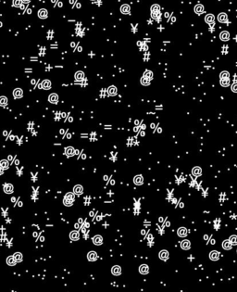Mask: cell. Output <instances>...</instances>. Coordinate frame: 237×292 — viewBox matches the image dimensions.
<instances>
[{"mask_svg": "<svg viewBox=\"0 0 237 292\" xmlns=\"http://www.w3.org/2000/svg\"><path fill=\"white\" fill-rule=\"evenodd\" d=\"M93 243H94V245H96V246H100V245H102V243H103V237L101 236H99V235H96V236H94V238H93Z\"/></svg>", "mask_w": 237, "mask_h": 292, "instance_id": "cell-1", "label": "cell"}, {"mask_svg": "<svg viewBox=\"0 0 237 292\" xmlns=\"http://www.w3.org/2000/svg\"><path fill=\"white\" fill-rule=\"evenodd\" d=\"M48 100H49V102L52 103V104H57L58 101H59V96L57 95V94H55V93H53V94H51V95L49 96Z\"/></svg>", "mask_w": 237, "mask_h": 292, "instance_id": "cell-2", "label": "cell"}, {"mask_svg": "<svg viewBox=\"0 0 237 292\" xmlns=\"http://www.w3.org/2000/svg\"><path fill=\"white\" fill-rule=\"evenodd\" d=\"M158 256H159V259L162 260V261H167L169 259V252L165 249L161 250L158 254Z\"/></svg>", "mask_w": 237, "mask_h": 292, "instance_id": "cell-3", "label": "cell"}, {"mask_svg": "<svg viewBox=\"0 0 237 292\" xmlns=\"http://www.w3.org/2000/svg\"><path fill=\"white\" fill-rule=\"evenodd\" d=\"M133 183H134L135 184H137V185H141V184H143L144 183V178L142 175H136V176L133 178Z\"/></svg>", "mask_w": 237, "mask_h": 292, "instance_id": "cell-4", "label": "cell"}, {"mask_svg": "<svg viewBox=\"0 0 237 292\" xmlns=\"http://www.w3.org/2000/svg\"><path fill=\"white\" fill-rule=\"evenodd\" d=\"M111 273H112L113 275H120L121 274V268L119 265H115L111 269Z\"/></svg>", "mask_w": 237, "mask_h": 292, "instance_id": "cell-5", "label": "cell"}, {"mask_svg": "<svg viewBox=\"0 0 237 292\" xmlns=\"http://www.w3.org/2000/svg\"><path fill=\"white\" fill-rule=\"evenodd\" d=\"M13 96H14L15 98H21L23 96V91L21 88H16V89L13 91Z\"/></svg>", "mask_w": 237, "mask_h": 292, "instance_id": "cell-6", "label": "cell"}, {"mask_svg": "<svg viewBox=\"0 0 237 292\" xmlns=\"http://www.w3.org/2000/svg\"><path fill=\"white\" fill-rule=\"evenodd\" d=\"M87 259L89 260L90 261H96L97 259V254L95 251H90L88 255H87Z\"/></svg>", "mask_w": 237, "mask_h": 292, "instance_id": "cell-7", "label": "cell"}, {"mask_svg": "<svg viewBox=\"0 0 237 292\" xmlns=\"http://www.w3.org/2000/svg\"><path fill=\"white\" fill-rule=\"evenodd\" d=\"M79 237H80V234H79V232H78V231H72V232H71V234H69V238H71V239H72V240H73V241H76V240H78V239H79Z\"/></svg>", "mask_w": 237, "mask_h": 292, "instance_id": "cell-8", "label": "cell"}, {"mask_svg": "<svg viewBox=\"0 0 237 292\" xmlns=\"http://www.w3.org/2000/svg\"><path fill=\"white\" fill-rule=\"evenodd\" d=\"M219 253L217 250H213L209 253V258H210V260H212V261H218V260H219Z\"/></svg>", "mask_w": 237, "mask_h": 292, "instance_id": "cell-9", "label": "cell"}, {"mask_svg": "<svg viewBox=\"0 0 237 292\" xmlns=\"http://www.w3.org/2000/svg\"><path fill=\"white\" fill-rule=\"evenodd\" d=\"M181 247H182V249H185V250H187V249H189L190 248H191V243H190V241H189V240L185 239V240L182 241Z\"/></svg>", "mask_w": 237, "mask_h": 292, "instance_id": "cell-10", "label": "cell"}, {"mask_svg": "<svg viewBox=\"0 0 237 292\" xmlns=\"http://www.w3.org/2000/svg\"><path fill=\"white\" fill-rule=\"evenodd\" d=\"M139 272H140V274H147L148 272H149V268H148V266L146 264H142V265L139 267Z\"/></svg>", "mask_w": 237, "mask_h": 292, "instance_id": "cell-11", "label": "cell"}, {"mask_svg": "<svg viewBox=\"0 0 237 292\" xmlns=\"http://www.w3.org/2000/svg\"><path fill=\"white\" fill-rule=\"evenodd\" d=\"M177 234L181 237H185L186 235H187V230H186L185 227H180L178 229V231H177Z\"/></svg>", "mask_w": 237, "mask_h": 292, "instance_id": "cell-12", "label": "cell"}, {"mask_svg": "<svg viewBox=\"0 0 237 292\" xmlns=\"http://www.w3.org/2000/svg\"><path fill=\"white\" fill-rule=\"evenodd\" d=\"M13 190H14V188H13L12 184H7L4 185V192L7 193V194H11L13 192Z\"/></svg>", "mask_w": 237, "mask_h": 292, "instance_id": "cell-13", "label": "cell"}, {"mask_svg": "<svg viewBox=\"0 0 237 292\" xmlns=\"http://www.w3.org/2000/svg\"><path fill=\"white\" fill-rule=\"evenodd\" d=\"M73 192H74V194L81 195L82 192H83V187H82L81 184H77V185H75V187H74Z\"/></svg>", "mask_w": 237, "mask_h": 292, "instance_id": "cell-14", "label": "cell"}, {"mask_svg": "<svg viewBox=\"0 0 237 292\" xmlns=\"http://www.w3.org/2000/svg\"><path fill=\"white\" fill-rule=\"evenodd\" d=\"M7 263H8V265H9V266H14V265L17 263V261L15 260L14 256H8V258H7Z\"/></svg>", "mask_w": 237, "mask_h": 292, "instance_id": "cell-15", "label": "cell"}, {"mask_svg": "<svg viewBox=\"0 0 237 292\" xmlns=\"http://www.w3.org/2000/svg\"><path fill=\"white\" fill-rule=\"evenodd\" d=\"M42 87L45 90H48L51 88V82L49 80H44L42 83Z\"/></svg>", "mask_w": 237, "mask_h": 292, "instance_id": "cell-16", "label": "cell"}, {"mask_svg": "<svg viewBox=\"0 0 237 292\" xmlns=\"http://www.w3.org/2000/svg\"><path fill=\"white\" fill-rule=\"evenodd\" d=\"M219 38L221 39L222 41H228L230 39V33L227 31L222 32V33L219 34Z\"/></svg>", "mask_w": 237, "mask_h": 292, "instance_id": "cell-17", "label": "cell"}, {"mask_svg": "<svg viewBox=\"0 0 237 292\" xmlns=\"http://www.w3.org/2000/svg\"><path fill=\"white\" fill-rule=\"evenodd\" d=\"M232 244L231 243V241L230 240H224L223 242H222V248L224 249H226V250H229V249H232Z\"/></svg>", "mask_w": 237, "mask_h": 292, "instance_id": "cell-18", "label": "cell"}, {"mask_svg": "<svg viewBox=\"0 0 237 292\" xmlns=\"http://www.w3.org/2000/svg\"><path fill=\"white\" fill-rule=\"evenodd\" d=\"M194 12L196 13V14H202V13L204 12V7L202 5H200V4H198V5H196V7H194Z\"/></svg>", "mask_w": 237, "mask_h": 292, "instance_id": "cell-19", "label": "cell"}, {"mask_svg": "<svg viewBox=\"0 0 237 292\" xmlns=\"http://www.w3.org/2000/svg\"><path fill=\"white\" fill-rule=\"evenodd\" d=\"M227 19H228V17H227V15L225 13H220V14H219V16H218V20H219V22H226Z\"/></svg>", "mask_w": 237, "mask_h": 292, "instance_id": "cell-20", "label": "cell"}, {"mask_svg": "<svg viewBox=\"0 0 237 292\" xmlns=\"http://www.w3.org/2000/svg\"><path fill=\"white\" fill-rule=\"evenodd\" d=\"M107 92H108V94H109L110 96H115L117 94V88H116L114 85H111V86L108 87Z\"/></svg>", "mask_w": 237, "mask_h": 292, "instance_id": "cell-21", "label": "cell"}, {"mask_svg": "<svg viewBox=\"0 0 237 292\" xmlns=\"http://www.w3.org/2000/svg\"><path fill=\"white\" fill-rule=\"evenodd\" d=\"M202 174V170L200 167H194L193 169V174L194 176H200Z\"/></svg>", "mask_w": 237, "mask_h": 292, "instance_id": "cell-22", "label": "cell"}, {"mask_svg": "<svg viewBox=\"0 0 237 292\" xmlns=\"http://www.w3.org/2000/svg\"><path fill=\"white\" fill-rule=\"evenodd\" d=\"M74 153H75V150H74L73 148H72V147H69V148H67L66 149V155L67 156H73Z\"/></svg>", "mask_w": 237, "mask_h": 292, "instance_id": "cell-23", "label": "cell"}, {"mask_svg": "<svg viewBox=\"0 0 237 292\" xmlns=\"http://www.w3.org/2000/svg\"><path fill=\"white\" fill-rule=\"evenodd\" d=\"M13 256H14L15 260L17 261V262H21V261H22V254H21V252H15V254H14Z\"/></svg>", "mask_w": 237, "mask_h": 292, "instance_id": "cell-24", "label": "cell"}, {"mask_svg": "<svg viewBox=\"0 0 237 292\" xmlns=\"http://www.w3.org/2000/svg\"><path fill=\"white\" fill-rule=\"evenodd\" d=\"M38 16L42 19L46 18V17H47V11H46V9H44V8L43 9H40L38 12Z\"/></svg>", "mask_w": 237, "mask_h": 292, "instance_id": "cell-25", "label": "cell"}, {"mask_svg": "<svg viewBox=\"0 0 237 292\" xmlns=\"http://www.w3.org/2000/svg\"><path fill=\"white\" fill-rule=\"evenodd\" d=\"M0 166L2 167L4 170H6V169H8V168L9 164H8V162L7 161V160H2V161L0 162Z\"/></svg>", "mask_w": 237, "mask_h": 292, "instance_id": "cell-26", "label": "cell"}, {"mask_svg": "<svg viewBox=\"0 0 237 292\" xmlns=\"http://www.w3.org/2000/svg\"><path fill=\"white\" fill-rule=\"evenodd\" d=\"M8 104V98L6 97H0V106L4 107Z\"/></svg>", "mask_w": 237, "mask_h": 292, "instance_id": "cell-27", "label": "cell"}, {"mask_svg": "<svg viewBox=\"0 0 237 292\" xmlns=\"http://www.w3.org/2000/svg\"><path fill=\"white\" fill-rule=\"evenodd\" d=\"M220 85H222V86L224 87H227L230 85V80L229 78L228 79H220Z\"/></svg>", "mask_w": 237, "mask_h": 292, "instance_id": "cell-28", "label": "cell"}, {"mask_svg": "<svg viewBox=\"0 0 237 292\" xmlns=\"http://www.w3.org/2000/svg\"><path fill=\"white\" fill-rule=\"evenodd\" d=\"M206 21L207 23H212L213 22V21H214V16L212 15V14H208V15L206 16Z\"/></svg>", "mask_w": 237, "mask_h": 292, "instance_id": "cell-29", "label": "cell"}, {"mask_svg": "<svg viewBox=\"0 0 237 292\" xmlns=\"http://www.w3.org/2000/svg\"><path fill=\"white\" fill-rule=\"evenodd\" d=\"M75 79H76L77 81H81V80L83 79V72H76V74H75Z\"/></svg>", "mask_w": 237, "mask_h": 292, "instance_id": "cell-30", "label": "cell"}, {"mask_svg": "<svg viewBox=\"0 0 237 292\" xmlns=\"http://www.w3.org/2000/svg\"><path fill=\"white\" fill-rule=\"evenodd\" d=\"M121 12L124 13V14H127V13L130 12V7L128 5H123L121 7Z\"/></svg>", "mask_w": 237, "mask_h": 292, "instance_id": "cell-31", "label": "cell"}, {"mask_svg": "<svg viewBox=\"0 0 237 292\" xmlns=\"http://www.w3.org/2000/svg\"><path fill=\"white\" fill-rule=\"evenodd\" d=\"M141 84H142L143 85H148L149 84H150V80L147 79L146 77L144 76L143 78L141 79Z\"/></svg>", "mask_w": 237, "mask_h": 292, "instance_id": "cell-32", "label": "cell"}, {"mask_svg": "<svg viewBox=\"0 0 237 292\" xmlns=\"http://www.w3.org/2000/svg\"><path fill=\"white\" fill-rule=\"evenodd\" d=\"M63 204L65 206H67V207H71V206L72 205V200H68V198H66V197H64Z\"/></svg>", "mask_w": 237, "mask_h": 292, "instance_id": "cell-33", "label": "cell"}, {"mask_svg": "<svg viewBox=\"0 0 237 292\" xmlns=\"http://www.w3.org/2000/svg\"><path fill=\"white\" fill-rule=\"evenodd\" d=\"M230 241H231V243L232 244V246H235V245H237V236H232L231 237H230L229 239Z\"/></svg>", "mask_w": 237, "mask_h": 292, "instance_id": "cell-34", "label": "cell"}, {"mask_svg": "<svg viewBox=\"0 0 237 292\" xmlns=\"http://www.w3.org/2000/svg\"><path fill=\"white\" fill-rule=\"evenodd\" d=\"M65 197H66V198H68V200H72V201H73L74 198H75V196H74V193L69 192V193H67V194L65 195Z\"/></svg>", "mask_w": 237, "mask_h": 292, "instance_id": "cell-35", "label": "cell"}, {"mask_svg": "<svg viewBox=\"0 0 237 292\" xmlns=\"http://www.w3.org/2000/svg\"><path fill=\"white\" fill-rule=\"evenodd\" d=\"M144 76L146 77L147 79L151 80V79H152V77H153V73H152V72H151L150 71H146V72H145V74H144Z\"/></svg>", "mask_w": 237, "mask_h": 292, "instance_id": "cell-36", "label": "cell"}, {"mask_svg": "<svg viewBox=\"0 0 237 292\" xmlns=\"http://www.w3.org/2000/svg\"><path fill=\"white\" fill-rule=\"evenodd\" d=\"M230 76L229 72H222L220 73V79H228Z\"/></svg>", "mask_w": 237, "mask_h": 292, "instance_id": "cell-37", "label": "cell"}, {"mask_svg": "<svg viewBox=\"0 0 237 292\" xmlns=\"http://www.w3.org/2000/svg\"><path fill=\"white\" fill-rule=\"evenodd\" d=\"M158 10H159V7H158V5H154L153 7H152V12H158Z\"/></svg>", "mask_w": 237, "mask_h": 292, "instance_id": "cell-38", "label": "cell"}, {"mask_svg": "<svg viewBox=\"0 0 237 292\" xmlns=\"http://www.w3.org/2000/svg\"><path fill=\"white\" fill-rule=\"evenodd\" d=\"M232 92L237 93V83H235V84H233V85H232Z\"/></svg>", "mask_w": 237, "mask_h": 292, "instance_id": "cell-39", "label": "cell"}, {"mask_svg": "<svg viewBox=\"0 0 237 292\" xmlns=\"http://www.w3.org/2000/svg\"><path fill=\"white\" fill-rule=\"evenodd\" d=\"M21 0H14V6H16V7H19V6L21 5Z\"/></svg>", "mask_w": 237, "mask_h": 292, "instance_id": "cell-40", "label": "cell"}, {"mask_svg": "<svg viewBox=\"0 0 237 292\" xmlns=\"http://www.w3.org/2000/svg\"><path fill=\"white\" fill-rule=\"evenodd\" d=\"M3 174H4V169H3L2 167L0 166V175H2Z\"/></svg>", "mask_w": 237, "mask_h": 292, "instance_id": "cell-41", "label": "cell"}, {"mask_svg": "<svg viewBox=\"0 0 237 292\" xmlns=\"http://www.w3.org/2000/svg\"><path fill=\"white\" fill-rule=\"evenodd\" d=\"M23 1H24V2H29L30 0H23Z\"/></svg>", "mask_w": 237, "mask_h": 292, "instance_id": "cell-42", "label": "cell"}, {"mask_svg": "<svg viewBox=\"0 0 237 292\" xmlns=\"http://www.w3.org/2000/svg\"><path fill=\"white\" fill-rule=\"evenodd\" d=\"M236 252H237V251H236Z\"/></svg>", "mask_w": 237, "mask_h": 292, "instance_id": "cell-43", "label": "cell"}]
</instances>
